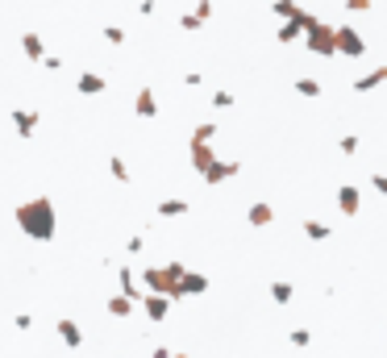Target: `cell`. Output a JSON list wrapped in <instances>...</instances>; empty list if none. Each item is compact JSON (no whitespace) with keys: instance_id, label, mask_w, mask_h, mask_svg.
I'll return each mask as SVG.
<instances>
[{"instance_id":"30","label":"cell","mask_w":387,"mask_h":358,"mask_svg":"<svg viewBox=\"0 0 387 358\" xmlns=\"http://www.w3.org/2000/svg\"><path fill=\"white\" fill-rule=\"evenodd\" d=\"M192 17H196V21H200V25H204V21H208V17H213V0H200V4H196V13H192Z\"/></svg>"},{"instance_id":"24","label":"cell","mask_w":387,"mask_h":358,"mask_svg":"<svg viewBox=\"0 0 387 358\" xmlns=\"http://www.w3.org/2000/svg\"><path fill=\"white\" fill-rule=\"evenodd\" d=\"M296 92L308 96V100H317V96H321V83H317V79H296Z\"/></svg>"},{"instance_id":"28","label":"cell","mask_w":387,"mask_h":358,"mask_svg":"<svg viewBox=\"0 0 387 358\" xmlns=\"http://www.w3.org/2000/svg\"><path fill=\"white\" fill-rule=\"evenodd\" d=\"M104 42H113V46L125 42V29H121V25H104Z\"/></svg>"},{"instance_id":"17","label":"cell","mask_w":387,"mask_h":358,"mask_svg":"<svg viewBox=\"0 0 387 358\" xmlns=\"http://www.w3.org/2000/svg\"><path fill=\"white\" fill-rule=\"evenodd\" d=\"M121 296H125V300H142V296H146V292L138 288V279H133V271H129V267L121 271Z\"/></svg>"},{"instance_id":"1","label":"cell","mask_w":387,"mask_h":358,"mask_svg":"<svg viewBox=\"0 0 387 358\" xmlns=\"http://www.w3.org/2000/svg\"><path fill=\"white\" fill-rule=\"evenodd\" d=\"M13 221H17V229H21L25 238H33V242H50L54 229H58V213H54V200H50V196L21 200V204L13 209Z\"/></svg>"},{"instance_id":"14","label":"cell","mask_w":387,"mask_h":358,"mask_svg":"<svg viewBox=\"0 0 387 358\" xmlns=\"http://www.w3.org/2000/svg\"><path fill=\"white\" fill-rule=\"evenodd\" d=\"M379 83H387V63H384V67H375V71H367L363 79H354V92L363 96V92H375Z\"/></svg>"},{"instance_id":"7","label":"cell","mask_w":387,"mask_h":358,"mask_svg":"<svg viewBox=\"0 0 387 358\" xmlns=\"http://www.w3.org/2000/svg\"><path fill=\"white\" fill-rule=\"evenodd\" d=\"M188 158H192V167H196V171L204 175V171H208V167L217 163V150H213L208 142H192V146H188Z\"/></svg>"},{"instance_id":"36","label":"cell","mask_w":387,"mask_h":358,"mask_svg":"<svg viewBox=\"0 0 387 358\" xmlns=\"http://www.w3.org/2000/svg\"><path fill=\"white\" fill-rule=\"evenodd\" d=\"M142 246H146V242H142V238H138V234H133V238H129V246H125V250H129V254H142Z\"/></svg>"},{"instance_id":"3","label":"cell","mask_w":387,"mask_h":358,"mask_svg":"<svg viewBox=\"0 0 387 358\" xmlns=\"http://www.w3.org/2000/svg\"><path fill=\"white\" fill-rule=\"evenodd\" d=\"M304 42H308V50H313L317 58H334V54H338V42H334V25H329V21H317V25L304 33Z\"/></svg>"},{"instance_id":"8","label":"cell","mask_w":387,"mask_h":358,"mask_svg":"<svg viewBox=\"0 0 387 358\" xmlns=\"http://www.w3.org/2000/svg\"><path fill=\"white\" fill-rule=\"evenodd\" d=\"M21 50H25V58H29V63H42V58H46V46H42V33H33V29H25V33H21Z\"/></svg>"},{"instance_id":"29","label":"cell","mask_w":387,"mask_h":358,"mask_svg":"<svg viewBox=\"0 0 387 358\" xmlns=\"http://www.w3.org/2000/svg\"><path fill=\"white\" fill-rule=\"evenodd\" d=\"M213 104H217V108H233V92H225V88L213 92Z\"/></svg>"},{"instance_id":"23","label":"cell","mask_w":387,"mask_h":358,"mask_svg":"<svg viewBox=\"0 0 387 358\" xmlns=\"http://www.w3.org/2000/svg\"><path fill=\"white\" fill-rule=\"evenodd\" d=\"M213 138H217V121H200L192 133V142H213Z\"/></svg>"},{"instance_id":"16","label":"cell","mask_w":387,"mask_h":358,"mask_svg":"<svg viewBox=\"0 0 387 358\" xmlns=\"http://www.w3.org/2000/svg\"><path fill=\"white\" fill-rule=\"evenodd\" d=\"M58 338H63L71 350H79V346H83V334H79V325H75V321H67V317L58 321Z\"/></svg>"},{"instance_id":"21","label":"cell","mask_w":387,"mask_h":358,"mask_svg":"<svg viewBox=\"0 0 387 358\" xmlns=\"http://www.w3.org/2000/svg\"><path fill=\"white\" fill-rule=\"evenodd\" d=\"M108 171H113V179H117V184H129V167H125V158H121V154H113V158H108Z\"/></svg>"},{"instance_id":"12","label":"cell","mask_w":387,"mask_h":358,"mask_svg":"<svg viewBox=\"0 0 387 358\" xmlns=\"http://www.w3.org/2000/svg\"><path fill=\"white\" fill-rule=\"evenodd\" d=\"M200 292H208V279H204L200 271H183V279H179V296H200Z\"/></svg>"},{"instance_id":"4","label":"cell","mask_w":387,"mask_h":358,"mask_svg":"<svg viewBox=\"0 0 387 358\" xmlns=\"http://www.w3.org/2000/svg\"><path fill=\"white\" fill-rule=\"evenodd\" d=\"M334 42H338V54H346V58H363L367 54V42H363V33L354 25H334Z\"/></svg>"},{"instance_id":"34","label":"cell","mask_w":387,"mask_h":358,"mask_svg":"<svg viewBox=\"0 0 387 358\" xmlns=\"http://www.w3.org/2000/svg\"><path fill=\"white\" fill-rule=\"evenodd\" d=\"M179 29H188V33H192V29H200V21H196L192 13H183V17H179Z\"/></svg>"},{"instance_id":"33","label":"cell","mask_w":387,"mask_h":358,"mask_svg":"<svg viewBox=\"0 0 387 358\" xmlns=\"http://www.w3.org/2000/svg\"><path fill=\"white\" fill-rule=\"evenodd\" d=\"M371 188H375L379 196H387V175H384V171H379V175H371Z\"/></svg>"},{"instance_id":"19","label":"cell","mask_w":387,"mask_h":358,"mask_svg":"<svg viewBox=\"0 0 387 358\" xmlns=\"http://www.w3.org/2000/svg\"><path fill=\"white\" fill-rule=\"evenodd\" d=\"M329 234H334V229H329L325 221H313V217L304 221V238H313V242H329Z\"/></svg>"},{"instance_id":"9","label":"cell","mask_w":387,"mask_h":358,"mask_svg":"<svg viewBox=\"0 0 387 358\" xmlns=\"http://www.w3.org/2000/svg\"><path fill=\"white\" fill-rule=\"evenodd\" d=\"M133 113H138V117H146V121H150V117H158V100H154V92H150V88H138V96H133Z\"/></svg>"},{"instance_id":"27","label":"cell","mask_w":387,"mask_h":358,"mask_svg":"<svg viewBox=\"0 0 387 358\" xmlns=\"http://www.w3.org/2000/svg\"><path fill=\"white\" fill-rule=\"evenodd\" d=\"M271 8H275V13H279V21H292V17H296V8H300V4H296V0H275V4H271Z\"/></svg>"},{"instance_id":"20","label":"cell","mask_w":387,"mask_h":358,"mask_svg":"<svg viewBox=\"0 0 387 358\" xmlns=\"http://www.w3.org/2000/svg\"><path fill=\"white\" fill-rule=\"evenodd\" d=\"M292 296H296V288H292L288 279H275V284H271V300H275V304H292Z\"/></svg>"},{"instance_id":"32","label":"cell","mask_w":387,"mask_h":358,"mask_svg":"<svg viewBox=\"0 0 387 358\" xmlns=\"http://www.w3.org/2000/svg\"><path fill=\"white\" fill-rule=\"evenodd\" d=\"M346 13H371V0H346Z\"/></svg>"},{"instance_id":"2","label":"cell","mask_w":387,"mask_h":358,"mask_svg":"<svg viewBox=\"0 0 387 358\" xmlns=\"http://www.w3.org/2000/svg\"><path fill=\"white\" fill-rule=\"evenodd\" d=\"M146 292L150 296H167V300H175L179 296V279H183V267L179 263H167V267H146Z\"/></svg>"},{"instance_id":"10","label":"cell","mask_w":387,"mask_h":358,"mask_svg":"<svg viewBox=\"0 0 387 358\" xmlns=\"http://www.w3.org/2000/svg\"><path fill=\"white\" fill-rule=\"evenodd\" d=\"M13 129H17L21 138H33V129H38V113H33V108H13Z\"/></svg>"},{"instance_id":"25","label":"cell","mask_w":387,"mask_h":358,"mask_svg":"<svg viewBox=\"0 0 387 358\" xmlns=\"http://www.w3.org/2000/svg\"><path fill=\"white\" fill-rule=\"evenodd\" d=\"M359 146H363V138H359V133H346V138L338 142V150H342L346 158H350V154H359Z\"/></svg>"},{"instance_id":"18","label":"cell","mask_w":387,"mask_h":358,"mask_svg":"<svg viewBox=\"0 0 387 358\" xmlns=\"http://www.w3.org/2000/svg\"><path fill=\"white\" fill-rule=\"evenodd\" d=\"M183 213H188V200H175V196L158 200V217H183Z\"/></svg>"},{"instance_id":"5","label":"cell","mask_w":387,"mask_h":358,"mask_svg":"<svg viewBox=\"0 0 387 358\" xmlns=\"http://www.w3.org/2000/svg\"><path fill=\"white\" fill-rule=\"evenodd\" d=\"M338 209H342L346 217H359V213H363V192H359V184H342V188H338Z\"/></svg>"},{"instance_id":"31","label":"cell","mask_w":387,"mask_h":358,"mask_svg":"<svg viewBox=\"0 0 387 358\" xmlns=\"http://www.w3.org/2000/svg\"><path fill=\"white\" fill-rule=\"evenodd\" d=\"M308 342H313L308 329H292V346H308Z\"/></svg>"},{"instance_id":"35","label":"cell","mask_w":387,"mask_h":358,"mask_svg":"<svg viewBox=\"0 0 387 358\" xmlns=\"http://www.w3.org/2000/svg\"><path fill=\"white\" fill-rule=\"evenodd\" d=\"M183 83H188V88H200V83H204V75H200V71H188V75H183Z\"/></svg>"},{"instance_id":"6","label":"cell","mask_w":387,"mask_h":358,"mask_svg":"<svg viewBox=\"0 0 387 358\" xmlns=\"http://www.w3.org/2000/svg\"><path fill=\"white\" fill-rule=\"evenodd\" d=\"M242 171V163L238 158H217L208 171H204V184H225V179H233Z\"/></svg>"},{"instance_id":"26","label":"cell","mask_w":387,"mask_h":358,"mask_svg":"<svg viewBox=\"0 0 387 358\" xmlns=\"http://www.w3.org/2000/svg\"><path fill=\"white\" fill-rule=\"evenodd\" d=\"M129 309H133V300H125V296H113L108 300V313L113 317H129Z\"/></svg>"},{"instance_id":"13","label":"cell","mask_w":387,"mask_h":358,"mask_svg":"<svg viewBox=\"0 0 387 358\" xmlns=\"http://www.w3.org/2000/svg\"><path fill=\"white\" fill-rule=\"evenodd\" d=\"M142 304H146V317H150V321H167V313H171V300H167V296H150V292H146Z\"/></svg>"},{"instance_id":"11","label":"cell","mask_w":387,"mask_h":358,"mask_svg":"<svg viewBox=\"0 0 387 358\" xmlns=\"http://www.w3.org/2000/svg\"><path fill=\"white\" fill-rule=\"evenodd\" d=\"M75 88H79L83 96H100V92L108 88V79H104V75H96V71H83V75L75 79Z\"/></svg>"},{"instance_id":"37","label":"cell","mask_w":387,"mask_h":358,"mask_svg":"<svg viewBox=\"0 0 387 358\" xmlns=\"http://www.w3.org/2000/svg\"><path fill=\"white\" fill-rule=\"evenodd\" d=\"M171 358H188V355H171Z\"/></svg>"},{"instance_id":"22","label":"cell","mask_w":387,"mask_h":358,"mask_svg":"<svg viewBox=\"0 0 387 358\" xmlns=\"http://www.w3.org/2000/svg\"><path fill=\"white\" fill-rule=\"evenodd\" d=\"M296 38H304V29L296 21H279V42H296Z\"/></svg>"},{"instance_id":"15","label":"cell","mask_w":387,"mask_h":358,"mask_svg":"<svg viewBox=\"0 0 387 358\" xmlns=\"http://www.w3.org/2000/svg\"><path fill=\"white\" fill-rule=\"evenodd\" d=\"M246 221H250L254 229H263V225H271V221H275V209H271L267 200H258V204H250V213H246Z\"/></svg>"}]
</instances>
